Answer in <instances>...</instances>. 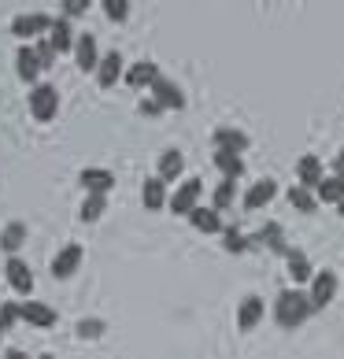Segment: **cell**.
Listing matches in <instances>:
<instances>
[{"mask_svg": "<svg viewBox=\"0 0 344 359\" xmlns=\"http://www.w3.org/2000/svg\"><path fill=\"white\" fill-rule=\"evenodd\" d=\"M311 297L308 292H300V289H285L282 297H277L274 304V323L282 326V330H296L308 323V315H311Z\"/></svg>", "mask_w": 344, "mask_h": 359, "instance_id": "obj_1", "label": "cell"}, {"mask_svg": "<svg viewBox=\"0 0 344 359\" xmlns=\"http://www.w3.org/2000/svg\"><path fill=\"white\" fill-rule=\"evenodd\" d=\"M56 108H60V93L52 86H45V82H37L30 89V115L37 118V123H52Z\"/></svg>", "mask_w": 344, "mask_h": 359, "instance_id": "obj_2", "label": "cell"}, {"mask_svg": "<svg viewBox=\"0 0 344 359\" xmlns=\"http://www.w3.org/2000/svg\"><path fill=\"white\" fill-rule=\"evenodd\" d=\"M308 297H311V308L322 311L326 304L337 297V274L333 271H319V274L311 278V292H308Z\"/></svg>", "mask_w": 344, "mask_h": 359, "instance_id": "obj_3", "label": "cell"}, {"mask_svg": "<svg viewBox=\"0 0 344 359\" xmlns=\"http://www.w3.org/2000/svg\"><path fill=\"white\" fill-rule=\"evenodd\" d=\"M48 30H52V19L45 11H30V15H19L11 22V34L15 37H45Z\"/></svg>", "mask_w": 344, "mask_h": 359, "instance_id": "obj_4", "label": "cell"}, {"mask_svg": "<svg viewBox=\"0 0 344 359\" xmlns=\"http://www.w3.org/2000/svg\"><path fill=\"white\" fill-rule=\"evenodd\" d=\"M160 67H156L152 60H137V63H130V71H126V86L130 89H152L156 82H160Z\"/></svg>", "mask_w": 344, "mask_h": 359, "instance_id": "obj_5", "label": "cell"}, {"mask_svg": "<svg viewBox=\"0 0 344 359\" xmlns=\"http://www.w3.org/2000/svg\"><path fill=\"white\" fill-rule=\"evenodd\" d=\"M200 189H204L200 182H181V185H178V193L167 201V208L174 211V215H189V211L196 208V201H200Z\"/></svg>", "mask_w": 344, "mask_h": 359, "instance_id": "obj_6", "label": "cell"}, {"mask_svg": "<svg viewBox=\"0 0 344 359\" xmlns=\"http://www.w3.org/2000/svg\"><path fill=\"white\" fill-rule=\"evenodd\" d=\"M211 141H215V149H222V152H237V156L248 152V144H252L245 130H233V126H219L215 134H211Z\"/></svg>", "mask_w": 344, "mask_h": 359, "instance_id": "obj_7", "label": "cell"}, {"mask_svg": "<svg viewBox=\"0 0 344 359\" xmlns=\"http://www.w3.org/2000/svg\"><path fill=\"white\" fill-rule=\"evenodd\" d=\"M19 318L22 323H30V326H37V330H48V326H56V311L48 308V304H37V300H26L22 308H19Z\"/></svg>", "mask_w": 344, "mask_h": 359, "instance_id": "obj_8", "label": "cell"}, {"mask_svg": "<svg viewBox=\"0 0 344 359\" xmlns=\"http://www.w3.org/2000/svg\"><path fill=\"white\" fill-rule=\"evenodd\" d=\"M74 60H78V71H97V67H100L97 37H92V34H78V41H74Z\"/></svg>", "mask_w": 344, "mask_h": 359, "instance_id": "obj_9", "label": "cell"}, {"mask_svg": "<svg viewBox=\"0 0 344 359\" xmlns=\"http://www.w3.org/2000/svg\"><path fill=\"white\" fill-rule=\"evenodd\" d=\"M152 100L160 104L163 111H167V108H170V111H181V108H185V93H181L174 82H167V78H160V82L152 86Z\"/></svg>", "mask_w": 344, "mask_h": 359, "instance_id": "obj_10", "label": "cell"}, {"mask_svg": "<svg viewBox=\"0 0 344 359\" xmlns=\"http://www.w3.org/2000/svg\"><path fill=\"white\" fill-rule=\"evenodd\" d=\"M277 196V182H270V178H259V182H252V189L245 193V211H256V208H267L270 201Z\"/></svg>", "mask_w": 344, "mask_h": 359, "instance_id": "obj_11", "label": "cell"}, {"mask_svg": "<svg viewBox=\"0 0 344 359\" xmlns=\"http://www.w3.org/2000/svg\"><path fill=\"white\" fill-rule=\"evenodd\" d=\"M78 263H82V245H67L56 252V259H52V278H71L78 271Z\"/></svg>", "mask_w": 344, "mask_h": 359, "instance_id": "obj_12", "label": "cell"}, {"mask_svg": "<svg viewBox=\"0 0 344 359\" xmlns=\"http://www.w3.org/2000/svg\"><path fill=\"white\" fill-rule=\"evenodd\" d=\"M263 300L259 297H245L241 308H237V330H245V334H252V330L263 323Z\"/></svg>", "mask_w": 344, "mask_h": 359, "instance_id": "obj_13", "label": "cell"}, {"mask_svg": "<svg viewBox=\"0 0 344 359\" xmlns=\"http://www.w3.org/2000/svg\"><path fill=\"white\" fill-rule=\"evenodd\" d=\"M8 285L19 292V297H26V292H34V274H30V267H26V263L19 259V256H11L8 259Z\"/></svg>", "mask_w": 344, "mask_h": 359, "instance_id": "obj_14", "label": "cell"}, {"mask_svg": "<svg viewBox=\"0 0 344 359\" xmlns=\"http://www.w3.org/2000/svg\"><path fill=\"white\" fill-rule=\"evenodd\" d=\"M296 178H300V185L303 189H319V182L326 178V170H322V159L319 156H303L300 163H296Z\"/></svg>", "mask_w": 344, "mask_h": 359, "instance_id": "obj_15", "label": "cell"}, {"mask_svg": "<svg viewBox=\"0 0 344 359\" xmlns=\"http://www.w3.org/2000/svg\"><path fill=\"white\" fill-rule=\"evenodd\" d=\"M78 182H82L89 193L108 196V193H111V185H115V175H111V170H100V167H85L82 175H78Z\"/></svg>", "mask_w": 344, "mask_h": 359, "instance_id": "obj_16", "label": "cell"}, {"mask_svg": "<svg viewBox=\"0 0 344 359\" xmlns=\"http://www.w3.org/2000/svg\"><path fill=\"white\" fill-rule=\"evenodd\" d=\"M248 241H252V245H267L270 252H277V256H285V230H282V226H277V222H267V226H263V230H256V237H248Z\"/></svg>", "mask_w": 344, "mask_h": 359, "instance_id": "obj_17", "label": "cell"}, {"mask_svg": "<svg viewBox=\"0 0 344 359\" xmlns=\"http://www.w3.org/2000/svg\"><path fill=\"white\" fill-rule=\"evenodd\" d=\"M15 71H19V78L22 82H30V86H37V78H41V60H37V52L34 48H19V56H15Z\"/></svg>", "mask_w": 344, "mask_h": 359, "instance_id": "obj_18", "label": "cell"}, {"mask_svg": "<svg viewBox=\"0 0 344 359\" xmlns=\"http://www.w3.org/2000/svg\"><path fill=\"white\" fill-rule=\"evenodd\" d=\"M141 204L149 208V211H163L167 208V182L156 175L144 182V189H141Z\"/></svg>", "mask_w": 344, "mask_h": 359, "instance_id": "obj_19", "label": "cell"}, {"mask_svg": "<svg viewBox=\"0 0 344 359\" xmlns=\"http://www.w3.org/2000/svg\"><path fill=\"white\" fill-rule=\"evenodd\" d=\"M185 219H189L200 233H222V215H219L215 208H200V204H196Z\"/></svg>", "mask_w": 344, "mask_h": 359, "instance_id": "obj_20", "label": "cell"}, {"mask_svg": "<svg viewBox=\"0 0 344 359\" xmlns=\"http://www.w3.org/2000/svg\"><path fill=\"white\" fill-rule=\"evenodd\" d=\"M285 263H289V278H293V282H311V278H315V271H311V259L308 256H303V252L300 248H289L285 252Z\"/></svg>", "mask_w": 344, "mask_h": 359, "instance_id": "obj_21", "label": "cell"}, {"mask_svg": "<svg viewBox=\"0 0 344 359\" xmlns=\"http://www.w3.org/2000/svg\"><path fill=\"white\" fill-rule=\"evenodd\" d=\"M52 48H56V52H71L74 48V41H78V37H74V30H71V19H52Z\"/></svg>", "mask_w": 344, "mask_h": 359, "instance_id": "obj_22", "label": "cell"}, {"mask_svg": "<svg viewBox=\"0 0 344 359\" xmlns=\"http://www.w3.org/2000/svg\"><path fill=\"white\" fill-rule=\"evenodd\" d=\"M118 74H123V56H118V52H108V60H100V67H97L100 89H111L118 82Z\"/></svg>", "mask_w": 344, "mask_h": 359, "instance_id": "obj_23", "label": "cell"}, {"mask_svg": "<svg viewBox=\"0 0 344 359\" xmlns=\"http://www.w3.org/2000/svg\"><path fill=\"white\" fill-rule=\"evenodd\" d=\"M181 170H185V156H181L178 149H167V152L160 156V178H163V182H178Z\"/></svg>", "mask_w": 344, "mask_h": 359, "instance_id": "obj_24", "label": "cell"}, {"mask_svg": "<svg viewBox=\"0 0 344 359\" xmlns=\"http://www.w3.org/2000/svg\"><path fill=\"white\" fill-rule=\"evenodd\" d=\"M22 245H26V226L22 222H8L4 230H0V248H4L8 256H15Z\"/></svg>", "mask_w": 344, "mask_h": 359, "instance_id": "obj_25", "label": "cell"}, {"mask_svg": "<svg viewBox=\"0 0 344 359\" xmlns=\"http://www.w3.org/2000/svg\"><path fill=\"white\" fill-rule=\"evenodd\" d=\"M215 167L222 170V175H226L230 182H237V178H245V159L237 156V152H215Z\"/></svg>", "mask_w": 344, "mask_h": 359, "instance_id": "obj_26", "label": "cell"}, {"mask_svg": "<svg viewBox=\"0 0 344 359\" xmlns=\"http://www.w3.org/2000/svg\"><path fill=\"white\" fill-rule=\"evenodd\" d=\"M104 208H108V196L89 193V196H85V204L78 208V219H82V222H97V219L104 215Z\"/></svg>", "mask_w": 344, "mask_h": 359, "instance_id": "obj_27", "label": "cell"}, {"mask_svg": "<svg viewBox=\"0 0 344 359\" xmlns=\"http://www.w3.org/2000/svg\"><path fill=\"white\" fill-rule=\"evenodd\" d=\"M319 201H322V204H340V201H344V182H340L337 175L319 182Z\"/></svg>", "mask_w": 344, "mask_h": 359, "instance_id": "obj_28", "label": "cell"}, {"mask_svg": "<svg viewBox=\"0 0 344 359\" xmlns=\"http://www.w3.org/2000/svg\"><path fill=\"white\" fill-rule=\"evenodd\" d=\"M222 245H226V252H233V256H241V252L252 248V241H248L237 226H226V230H222Z\"/></svg>", "mask_w": 344, "mask_h": 359, "instance_id": "obj_29", "label": "cell"}, {"mask_svg": "<svg viewBox=\"0 0 344 359\" xmlns=\"http://www.w3.org/2000/svg\"><path fill=\"white\" fill-rule=\"evenodd\" d=\"M285 196H289V204H293L296 211H303V215H311V211H315V193L303 189V185H293Z\"/></svg>", "mask_w": 344, "mask_h": 359, "instance_id": "obj_30", "label": "cell"}, {"mask_svg": "<svg viewBox=\"0 0 344 359\" xmlns=\"http://www.w3.org/2000/svg\"><path fill=\"white\" fill-rule=\"evenodd\" d=\"M233 196H237V185L226 178V182L215 189V196H211V208H215V211H226V208L233 204Z\"/></svg>", "mask_w": 344, "mask_h": 359, "instance_id": "obj_31", "label": "cell"}, {"mask_svg": "<svg viewBox=\"0 0 344 359\" xmlns=\"http://www.w3.org/2000/svg\"><path fill=\"white\" fill-rule=\"evenodd\" d=\"M34 52H37V60H41V67H45V71H48L52 63H56V56H60V52L52 48V37H48V34H45V37H37V45H34Z\"/></svg>", "mask_w": 344, "mask_h": 359, "instance_id": "obj_32", "label": "cell"}, {"mask_svg": "<svg viewBox=\"0 0 344 359\" xmlns=\"http://www.w3.org/2000/svg\"><path fill=\"white\" fill-rule=\"evenodd\" d=\"M104 330H108V323H104V318H82V323H78V337H85V341H97Z\"/></svg>", "mask_w": 344, "mask_h": 359, "instance_id": "obj_33", "label": "cell"}, {"mask_svg": "<svg viewBox=\"0 0 344 359\" xmlns=\"http://www.w3.org/2000/svg\"><path fill=\"white\" fill-rule=\"evenodd\" d=\"M104 15H108L111 22H126L130 19V4L126 0H104Z\"/></svg>", "mask_w": 344, "mask_h": 359, "instance_id": "obj_34", "label": "cell"}, {"mask_svg": "<svg viewBox=\"0 0 344 359\" xmlns=\"http://www.w3.org/2000/svg\"><path fill=\"white\" fill-rule=\"evenodd\" d=\"M19 323V308L15 304H4V308H0V330H11Z\"/></svg>", "mask_w": 344, "mask_h": 359, "instance_id": "obj_35", "label": "cell"}, {"mask_svg": "<svg viewBox=\"0 0 344 359\" xmlns=\"http://www.w3.org/2000/svg\"><path fill=\"white\" fill-rule=\"evenodd\" d=\"M85 8H89V0H67V4H63V19H74V15H82Z\"/></svg>", "mask_w": 344, "mask_h": 359, "instance_id": "obj_36", "label": "cell"}, {"mask_svg": "<svg viewBox=\"0 0 344 359\" xmlns=\"http://www.w3.org/2000/svg\"><path fill=\"white\" fill-rule=\"evenodd\" d=\"M163 108H160V104H156V100H141V115H160Z\"/></svg>", "mask_w": 344, "mask_h": 359, "instance_id": "obj_37", "label": "cell"}, {"mask_svg": "<svg viewBox=\"0 0 344 359\" xmlns=\"http://www.w3.org/2000/svg\"><path fill=\"white\" fill-rule=\"evenodd\" d=\"M333 170H337V178L344 182V159H340V156H337V163H333Z\"/></svg>", "mask_w": 344, "mask_h": 359, "instance_id": "obj_38", "label": "cell"}, {"mask_svg": "<svg viewBox=\"0 0 344 359\" xmlns=\"http://www.w3.org/2000/svg\"><path fill=\"white\" fill-rule=\"evenodd\" d=\"M4 359H30V355H26V352H19V348H11V352H8Z\"/></svg>", "mask_w": 344, "mask_h": 359, "instance_id": "obj_39", "label": "cell"}, {"mask_svg": "<svg viewBox=\"0 0 344 359\" xmlns=\"http://www.w3.org/2000/svg\"><path fill=\"white\" fill-rule=\"evenodd\" d=\"M337 211H340V219H344V201H340V204H337Z\"/></svg>", "mask_w": 344, "mask_h": 359, "instance_id": "obj_40", "label": "cell"}, {"mask_svg": "<svg viewBox=\"0 0 344 359\" xmlns=\"http://www.w3.org/2000/svg\"><path fill=\"white\" fill-rule=\"evenodd\" d=\"M37 359H52V355H37Z\"/></svg>", "mask_w": 344, "mask_h": 359, "instance_id": "obj_41", "label": "cell"}, {"mask_svg": "<svg viewBox=\"0 0 344 359\" xmlns=\"http://www.w3.org/2000/svg\"><path fill=\"white\" fill-rule=\"evenodd\" d=\"M340 159H344V149H340Z\"/></svg>", "mask_w": 344, "mask_h": 359, "instance_id": "obj_42", "label": "cell"}, {"mask_svg": "<svg viewBox=\"0 0 344 359\" xmlns=\"http://www.w3.org/2000/svg\"><path fill=\"white\" fill-rule=\"evenodd\" d=\"M0 337H4V330H0Z\"/></svg>", "mask_w": 344, "mask_h": 359, "instance_id": "obj_43", "label": "cell"}]
</instances>
